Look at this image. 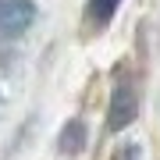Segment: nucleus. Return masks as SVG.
Returning a JSON list of instances; mask_svg holds the SVG:
<instances>
[{
	"label": "nucleus",
	"instance_id": "20e7f679",
	"mask_svg": "<svg viewBox=\"0 0 160 160\" xmlns=\"http://www.w3.org/2000/svg\"><path fill=\"white\" fill-rule=\"evenodd\" d=\"M118 4H121V0H89V22L96 25V29H103V25L114 18Z\"/></svg>",
	"mask_w": 160,
	"mask_h": 160
},
{
	"label": "nucleus",
	"instance_id": "f03ea898",
	"mask_svg": "<svg viewBox=\"0 0 160 160\" xmlns=\"http://www.w3.org/2000/svg\"><path fill=\"white\" fill-rule=\"evenodd\" d=\"M135 110H139L135 89H132V86H118L114 89V100H110V110H107V128L110 132H121L125 125L135 121Z\"/></svg>",
	"mask_w": 160,
	"mask_h": 160
},
{
	"label": "nucleus",
	"instance_id": "7ed1b4c3",
	"mask_svg": "<svg viewBox=\"0 0 160 160\" xmlns=\"http://www.w3.org/2000/svg\"><path fill=\"white\" fill-rule=\"evenodd\" d=\"M57 146H61L64 157H78L86 149V125L82 121H68L64 132H61V139H57Z\"/></svg>",
	"mask_w": 160,
	"mask_h": 160
},
{
	"label": "nucleus",
	"instance_id": "f257e3e1",
	"mask_svg": "<svg viewBox=\"0 0 160 160\" xmlns=\"http://www.w3.org/2000/svg\"><path fill=\"white\" fill-rule=\"evenodd\" d=\"M32 0H0V39H14L32 25Z\"/></svg>",
	"mask_w": 160,
	"mask_h": 160
}]
</instances>
